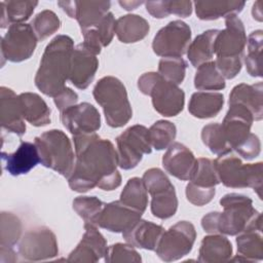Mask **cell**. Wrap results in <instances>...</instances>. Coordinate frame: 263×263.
<instances>
[{"label":"cell","instance_id":"1","mask_svg":"<svg viewBox=\"0 0 263 263\" xmlns=\"http://www.w3.org/2000/svg\"><path fill=\"white\" fill-rule=\"evenodd\" d=\"M75 165L68 184L73 191L84 193L99 187L111 191L121 184L117 171V151L111 141L96 133L73 136Z\"/></svg>","mask_w":263,"mask_h":263},{"label":"cell","instance_id":"2","mask_svg":"<svg viewBox=\"0 0 263 263\" xmlns=\"http://www.w3.org/2000/svg\"><path fill=\"white\" fill-rule=\"evenodd\" d=\"M74 48L68 35L55 36L45 47L34 79L36 87L45 96L54 98L66 87Z\"/></svg>","mask_w":263,"mask_h":263},{"label":"cell","instance_id":"3","mask_svg":"<svg viewBox=\"0 0 263 263\" xmlns=\"http://www.w3.org/2000/svg\"><path fill=\"white\" fill-rule=\"evenodd\" d=\"M223 212H211L201 219V227L211 234L237 235L261 214L253 208L249 196L238 193L225 194L220 199Z\"/></svg>","mask_w":263,"mask_h":263},{"label":"cell","instance_id":"4","mask_svg":"<svg viewBox=\"0 0 263 263\" xmlns=\"http://www.w3.org/2000/svg\"><path fill=\"white\" fill-rule=\"evenodd\" d=\"M226 28L219 31L215 41V65L224 79L234 78L241 70L247 36L237 14L225 16Z\"/></svg>","mask_w":263,"mask_h":263},{"label":"cell","instance_id":"5","mask_svg":"<svg viewBox=\"0 0 263 263\" xmlns=\"http://www.w3.org/2000/svg\"><path fill=\"white\" fill-rule=\"evenodd\" d=\"M96 102L103 108L107 124L117 128L125 125L133 117L124 84L114 76H105L95 85L92 90Z\"/></svg>","mask_w":263,"mask_h":263},{"label":"cell","instance_id":"6","mask_svg":"<svg viewBox=\"0 0 263 263\" xmlns=\"http://www.w3.org/2000/svg\"><path fill=\"white\" fill-rule=\"evenodd\" d=\"M40 162L68 179L75 165V154L68 136L60 129L44 132L35 138Z\"/></svg>","mask_w":263,"mask_h":263},{"label":"cell","instance_id":"7","mask_svg":"<svg viewBox=\"0 0 263 263\" xmlns=\"http://www.w3.org/2000/svg\"><path fill=\"white\" fill-rule=\"evenodd\" d=\"M216 173L220 183L229 188H253L262 198L263 163L243 164L232 152L219 155L214 160Z\"/></svg>","mask_w":263,"mask_h":263},{"label":"cell","instance_id":"8","mask_svg":"<svg viewBox=\"0 0 263 263\" xmlns=\"http://www.w3.org/2000/svg\"><path fill=\"white\" fill-rule=\"evenodd\" d=\"M138 87L143 95L151 97L153 108L164 117L176 116L184 108V91L156 72L141 75L138 79Z\"/></svg>","mask_w":263,"mask_h":263},{"label":"cell","instance_id":"9","mask_svg":"<svg viewBox=\"0 0 263 263\" xmlns=\"http://www.w3.org/2000/svg\"><path fill=\"white\" fill-rule=\"evenodd\" d=\"M142 180L151 195L153 216L161 220L173 217L178 209V198L167 176L160 168L152 167L144 173Z\"/></svg>","mask_w":263,"mask_h":263},{"label":"cell","instance_id":"10","mask_svg":"<svg viewBox=\"0 0 263 263\" xmlns=\"http://www.w3.org/2000/svg\"><path fill=\"white\" fill-rule=\"evenodd\" d=\"M195 238L194 225L188 221H179L162 233L155 249L156 255L164 262L177 261L191 252Z\"/></svg>","mask_w":263,"mask_h":263},{"label":"cell","instance_id":"11","mask_svg":"<svg viewBox=\"0 0 263 263\" xmlns=\"http://www.w3.org/2000/svg\"><path fill=\"white\" fill-rule=\"evenodd\" d=\"M118 165L122 170L136 167L144 154H150L152 146L149 140L148 128L135 124L126 128L116 138Z\"/></svg>","mask_w":263,"mask_h":263},{"label":"cell","instance_id":"12","mask_svg":"<svg viewBox=\"0 0 263 263\" xmlns=\"http://www.w3.org/2000/svg\"><path fill=\"white\" fill-rule=\"evenodd\" d=\"M38 39L30 24H13L1 39L2 65L5 61L20 63L32 57Z\"/></svg>","mask_w":263,"mask_h":263},{"label":"cell","instance_id":"13","mask_svg":"<svg viewBox=\"0 0 263 263\" xmlns=\"http://www.w3.org/2000/svg\"><path fill=\"white\" fill-rule=\"evenodd\" d=\"M191 40L190 27L183 21L170 22L154 36L152 48L162 58H179L187 52Z\"/></svg>","mask_w":263,"mask_h":263},{"label":"cell","instance_id":"14","mask_svg":"<svg viewBox=\"0 0 263 263\" xmlns=\"http://www.w3.org/2000/svg\"><path fill=\"white\" fill-rule=\"evenodd\" d=\"M17 253L28 261H42L59 255L55 234L51 229L42 226L29 230L17 245Z\"/></svg>","mask_w":263,"mask_h":263},{"label":"cell","instance_id":"15","mask_svg":"<svg viewBox=\"0 0 263 263\" xmlns=\"http://www.w3.org/2000/svg\"><path fill=\"white\" fill-rule=\"evenodd\" d=\"M60 113L63 125L73 136L92 134L101 127V115L89 103L76 104Z\"/></svg>","mask_w":263,"mask_h":263},{"label":"cell","instance_id":"16","mask_svg":"<svg viewBox=\"0 0 263 263\" xmlns=\"http://www.w3.org/2000/svg\"><path fill=\"white\" fill-rule=\"evenodd\" d=\"M58 5L69 15L75 18L81 32L96 28L109 12L110 1H59Z\"/></svg>","mask_w":263,"mask_h":263},{"label":"cell","instance_id":"17","mask_svg":"<svg viewBox=\"0 0 263 263\" xmlns=\"http://www.w3.org/2000/svg\"><path fill=\"white\" fill-rule=\"evenodd\" d=\"M142 217V213L124 205L120 200L105 203L96 226L111 232H124L129 229Z\"/></svg>","mask_w":263,"mask_h":263},{"label":"cell","instance_id":"18","mask_svg":"<svg viewBox=\"0 0 263 263\" xmlns=\"http://www.w3.org/2000/svg\"><path fill=\"white\" fill-rule=\"evenodd\" d=\"M84 230L80 242L69 254L68 261L70 262L95 263L107 252V241L96 225L84 223Z\"/></svg>","mask_w":263,"mask_h":263},{"label":"cell","instance_id":"19","mask_svg":"<svg viewBox=\"0 0 263 263\" xmlns=\"http://www.w3.org/2000/svg\"><path fill=\"white\" fill-rule=\"evenodd\" d=\"M99 68L97 54L87 49L82 43L73 51L69 80L79 89H86L92 82Z\"/></svg>","mask_w":263,"mask_h":263},{"label":"cell","instance_id":"20","mask_svg":"<svg viewBox=\"0 0 263 263\" xmlns=\"http://www.w3.org/2000/svg\"><path fill=\"white\" fill-rule=\"evenodd\" d=\"M196 158L192 151L181 143H173L162 156L164 170L173 177L188 181L194 171Z\"/></svg>","mask_w":263,"mask_h":263},{"label":"cell","instance_id":"21","mask_svg":"<svg viewBox=\"0 0 263 263\" xmlns=\"http://www.w3.org/2000/svg\"><path fill=\"white\" fill-rule=\"evenodd\" d=\"M22 113L18 96L5 86L0 87V122L3 129L22 137L26 124Z\"/></svg>","mask_w":263,"mask_h":263},{"label":"cell","instance_id":"22","mask_svg":"<svg viewBox=\"0 0 263 263\" xmlns=\"http://www.w3.org/2000/svg\"><path fill=\"white\" fill-rule=\"evenodd\" d=\"M1 159L5 170L14 177L28 174L40 162L37 147L31 142H22L13 153L2 152Z\"/></svg>","mask_w":263,"mask_h":263},{"label":"cell","instance_id":"23","mask_svg":"<svg viewBox=\"0 0 263 263\" xmlns=\"http://www.w3.org/2000/svg\"><path fill=\"white\" fill-rule=\"evenodd\" d=\"M229 105H238L249 110L254 120L259 121L263 117V84L240 83L235 85L229 96Z\"/></svg>","mask_w":263,"mask_h":263},{"label":"cell","instance_id":"24","mask_svg":"<svg viewBox=\"0 0 263 263\" xmlns=\"http://www.w3.org/2000/svg\"><path fill=\"white\" fill-rule=\"evenodd\" d=\"M163 232L162 226L140 219L129 229L122 232V236L133 247L155 251Z\"/></svg>","mask_w":263,"mask_h":263},{"label":"cell","instance_id":"25","mask_svg":"<svg viewBox=\"0 0 263 263\" xmlns=\"http://www.w3.org/2000/svg\"><path fill=\"white\" fill-rule=\"evenodd\" d=\"M237 255L232 261H261L263 259L262 222L254 223L236 237Z\"/></svg>","mask_w":263,"mask_h":263},{"label":"cell","instance_id":"26","mask_svg":"<svg viewBox=\"0 0 263 263\" xmlns=\"http://www.w3.org/2000/svg\"><path fill=\"white\" fill-rule=\"evenodd\" d=\"M24 119L34 126H45L50 123L51 110L46 102L35 92L18 95Z\"/></svg>","mask_w":263,"mask_h":263},{"label":"cell","instance_id":"27","mask_svg":"<svg viewBox=\"0 0 263 263\" xmlns=\"http://www.w3.org/2000/svg\"><path fill=\"white\" fill-rule=\"evenodd\" d=\"M231 255L230 240L223 234H212L202 238L197 260L203 263H221L229 261Z\"/></svg>","mask_w":263,"mask_h":263},{"label":"cell","instance_id":"28","mask_svg":"<svg viewBox=\"0 0 263 263\" xmlns=\"http://www.w3.org/2000/svg\"><path fill=\"white\" fill-rule=\"evenodd\" d=\"M224 105V96L220 92H194L189 101L188 110L196 118L205 119L218 115Z\"/></svg>","mask_w":263,"mask_h":263},{"label":"cell","instance_id":"29","mask_svg":"<svg viewBox=\"0 0 263 263\" xmlns=\"http://www.w3.org/2000/svg\"><path fill=\"white\" fill-rule=\"evenodd\" d=\"M150 30L149 23L138 14H125L115 23V33L122 43H135L144 39Z\"/></svg>","mask_w":263,"mask_h":263},{"label":"cell","instance_id":"30","mask_svg":"<svg viewBox=\"0 0 263 263\" xmlns=\"http://www.w3.org/2000/svg\"><path fill=\"white\" fill-rule=\"evenodd\" d=\"M220 30L211 29L197 35L189 44L187 57L191 65L195 68L210 62L215 53V41Z\"/></svg>","mask_w":263,"mask_h":263},{"label":"cell","instance_id":"31","mask_svg":"<svg viewBox=\"0 0 263 263\" xmlns=\"http://www.w3.org/2000/svg\"><path fill=\"white\" fill-rule=\"evenodd\" d=\"M243 1H196V16L202 21H214L229 14H237L245 7Z\"/></svg>","mask_w":263,"mask_h":263},{"label":"cell","instance_id":"32","mask_svg":"<svg viewBox=\"0 0 263 263\" xmlns=\"http://www.w3.org/2000/svg\"><path fill=\"white\" fill-rule=\"evenodd\" d=\"M1 18L0 25L1 28H7L8 25L13 24H23L27 21L34 9L38 5L37 1H2L1 2Z\"/></svg>","mask_w":263,"mask_h":263},{"label":"cell","instance_id":"33","mask_svg":"<svg viewBox=\"0 0 263 263\" xmlns=\"http://www.w3.org/2000/svg\"><path fill=\"white\" fill-rule=\"evenodd\" d=\"M119 200L124 205L143 214L148 204L147 189L143 180L138 177L130 178L123 187Z\"/></svg>","mask_w":263,"mask_h":263},{"label":"cell","instance_id":"34","mask_svg":"<svg viewBox=\"0 0 263 263\" xmlns=\"http://www.w3.org/2000/svg\"><path fill=\"white\" fill-rule=\"evenodd\" d=\"M194 86L198 90H220L225 88V79L218 71L215 62L210 61L197 67Z\"/></svg>","mask_w":263,"mask_h":263},{"label":"cell","instance_id":"35","mask_svg":"<svg viewBox=\"0 0 263 263\" xmlns=\"http://www.w3.org/2000/svg\"><path fill=\"white\" fill-rule=\"evenodd\" d=\"M263 47L262 30L253 31L248 38V54L245 57L247 72L253 77H262L261 52Z\"/></svg>","mask_w":263,"mask_h":263},{"label":"cell","instance_id":"36","mask_svg":"<svg viewBox=\"0 0 263 263\" xmlns=\"http://www.w3.org/2000/svg\"><path fill=\"white\" fill-rule=\"evenodd\" d=\"M22 235V223L17 216L2 212L0 217V248H11L18 242Z\"/></svg>","mask_w":263,"mask_h":263},{"label":"cell","instance_id":"37","mask_svg":"<svg viewBox=\"0 0 263 263\" xmlns=\"http://www.w3.org/2000/svg\"><path fill=\"white\" fill-rule=\"evenodd\" d=\"M151 146L156 150L168 148L176 139V125L167 120H158L154 122L148 129Z\"/></svg>","mask_w":263,"mask_h":263},{"label":"cell","instance_id":"38","mask_svg":"<svg viewBox=\"0 0 263 263\" xmlns=\"http://www.w3.org/2000/svg\"><path fill=\"white\" fill-rule=\"evenodd\" d=\"M202 143L211 150L212 153L217 155H224L232 152L229 144L227 143L222 126L220 123H210L202 127L201 130Z\"/></svg>","mask_w":263,"mask_h":263},{"label":"cell","instance_id":"39","mask_svg":"<svg viewBox=\"0 0 263 263\" xmlns=\"http://www.w3.org/2000/svg\"><path fill=\"white\" fill-rule=\"evenodd\" d=\"M189 181L194 185L206 188H213L220 184L214 160L204 157L196 159L195 167Z\"/></svg>","mask_w":263,"mask_h":263},{"label":"cell","instance_id":"40","mask_svg":"<svg viewBox=\"0 0 263 263\" xmlns=\"http://www.w3.org/2000/svg\"><path fill=\"white\" fill-rule=\"evenodd\" d=\"M30 25L38 41H43L61 28V21L53 11L46 9L37 13Z\"/></svg>","mask_w":263,"mask_h":263},{"label":"cell","instance_id":"41","mask_svg":"<svg viewBox=\"0 0 263 263\" xmlns=\"http://www.w3.org/2000/svg\"><path fill=\"white\" fill-rule=\"evenodd\" d=\"M187 62L182 58H162L158 64V74L165 80L179 85L186 74Z\"/></svg>","mask_w":263,"mask_h":263},{"label":"cell","instance_id":"42","mask_svg":"<svg viewBox=\"0 0 263 263\" xmlns=\"http://www.w3.org/2000/svg\"><path fill=\"white\" fill-rule=\"evenodd\" d=\"M104 202L96 196H78L73 200V210L84 223L96 225V221L104 206Z\"/></svg>","mask_w":263,"mask_h":263},{"label":"cell","instance_id":"43","mask_svg":"<svg viewBox=\"0 0 263 263\" xmlns=\"http://www.w3.org/2000/svg\"><path fill=\"white\" fill-rule=\"evenodd\" d=\"M105 262H136L142 261L140 254L129 243L117 242L108 247L107 252L104 256Z\"/></svg>","mask_w":263,"mask_h":263},{"label":"cell","instance_id":"44","mask_svg":"<svg viewBox=\"0 0 263 263\" xmlns=\"http://www.w3.org/2000/svg\"><path fill=\"white\" fill-rule=\"evenodd\" d=\"M185 193H186L187 200L189 202H191L194 205L201 206L209 203L214 198L216 194V189L215 187L213 188L200 187L189 182L186 186Z\"/></svg>","mask_w":263,"mask_h":263},{"label":"cell","instance_id":"45","mask_svg":"<svg viewBox=\"0 0 263 263\" xmlns=\"http://www.w3.org/2000/svg\"><path fill=\"white\" fill-rule=\"evenodd\" d=\"M115 18L112 12H108L95 29L103 47L108 46L115 34Z\"/></svg>","mask_w":263,"mask_h":263},{"label":"cell","instance_id":"46","mask_svg":"<svg viewBox=\"0 0 263 263\" xmlns=\"http://www.w3.org/2000/svg\"><path fill=\"white\" fill-rule=\"evenodd\" d=\"M261 151V143L257 135L252 134L250 139L242 145L240 146L237 150H235L238 155H240L243 159L247 160H252L256 158Z\"/></svg>","mask_w":263,"mask_h":263},{"label":"cell","instance_id":"47","mask_svg":"<svg viewBox=\"0 0 263 263\" xmlns=\"http://www.w3.org/2000/svg\"><path fill=\"white\" fill-rule=\"evenodd\" d=\"M54 104L60 112L74 106L78 102V95L70 87H65L58 96L53 98Z\"/></svg>","mask_w":263,"mask_h":263},{"label":"cell","instance_id":"48","mask_svg":"<svg viewBox=\"0 0 263 263\" xmlns=\"http://www.w3.org/2000/svg\"><path fill=\"white\" fill-rule=\"evenodd\" d=\"M147 11L156 18H163L170 15V8H168V1L161 0V1H147L145 2Z\"/></svg>","mask_w":263,"mask_h":263},{"label":"cell","instance_id":"49","mask_svg":"<svg viewBox=\"0 0 263 263\" xmlns=\"http://www.w3.org/2000/svg\"><path fill=\"white\" fill-rule=\"evenodd\" d=\"M170 14H176L181 17H187L192 13V2L187 0L168 1Z\"/></svg>","mask_w":263,"mask_h":263},{"label":"cell","instance_id":"50","mask_svg":"<svg viewBox=\"0 0 263 263\" xmlns=\"http://www.w3.org/2000/svg\"><path fill=\"white\" fill-rule=\"evenodd\" d=\"M17 254L11 248H0V262H15L17 260Z\"/></svg>","mask_w":263,"mask_h":263},{"label":"cell","instance_id":"51","mask_svg":"<svg viewBox=\"0 0 263 263\" xmlns=\"http://www.w3.org/2000/svg\"><path fill=\"white\" fill-rule=\"evenodd\" d=\"M143 1H119V4L125 9V10H134L139 5L143 4Z\"/></svg>","mask_w":263,"mask_h":263},{"label":"cell","instance_id":"52","mask_svg":"<svg viewBox=\"0 0 263 263\" xmlns=\"http://www.w3.org/2000/svg\"><path fill=\"white\" fill-rule=\"evenodd\" d=\"M252 14L253 17L259 22L262 21V9H261V1H257L254 5H253V9H252Z\"/></svg>","mask_w":263,"mask_h":263}]
</instances>
